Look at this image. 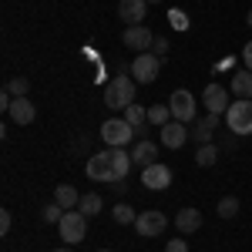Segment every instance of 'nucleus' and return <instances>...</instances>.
I'll return each mask as SVG.
<instances>
[{"label":"nucleus","instance_id":"4468645a","mask_svg":"<svg viewBox=\"0 0 252 252\" xmlns=\"http://www.w3.org/2000/svg\"><path fill=\"white\" fill-rule=\"evenodd\" d=\"M175 225H178V232H182V235L198 232V229H202V212H198V209H178Z\"/></svg>","mask_w":252,"mask_h":252},{"label":"nucleus","instance_id":"412c9836","mask_svg":"<svg viewBox=\"0 0 252 252\" xmlns=\"http://www.w3.org/2000/svg\"><path fill=\"white\" fill-rule=\"evenodd\" d=\"M111 215H115L118 225H135V222H138V212L128 205V202H118L115 209H111Z\"/></svg>","mask_w":252,"mask_h":252},{"label":"nucleus","instance_id":"f257e3e1","mask_svg":"<svg viewBox=\"0 0 252 252\" xmlns=\"http://www.w3.org/2000/svg\"><path fill=\"white\" fill-rule=\"evenodd\" d=\"M135 84L138 81L128 74V71H121L111 78V84L104 88V104L111 108V111H125L128 104H135Z\"/></svg>","mask_w":252,"mask_h":252},{"label":"nucleus","instance_id":"2f4dec72","mask_svg":"<svg viewBox=\"0 0 252 252\" xmlns=\"http://www.w3.org/2000/svg\"><path fill=\"white\" fill-rule=\"evenodd\" d=\"M242 64H246V71H252V40L242 47Z\"/></svg>","mask_w":252,"mask_h":252},{"label":"nucleus","instance_id":"6ab92c4d","mask_svg":"<svg viewBox=\"0 0 252 252\" xmlns=\"http://www.w3.org/2000/svg\"><path fill=\"white\" fill-rule=\"evenodd\" d=\"M232 94L235 97H252V71H235L232 74Z\"/></svg>","mask_w":252,"mask_h":252},{"label":"nucleus","instance_id":"b1692460","mask_svg":"<svg viewBox=\"0 0 252 252\" xmlns=\"http://www.w3.org/2000/svg\"><path fill=\"white\" fill-rule=\"evenodd\" d=\"M215 212L222 215V219H235V215H239V198H235V195H225V198H219Z\"/></svg>","mask_w":252,"mask_h":252},{"label":"nucleus","instance_id":"20e7f679","mask_svg":"<svg viewBox=\"0 0 252 252\" xmlns=\"http://www.w3.org/2000/svg\"><path fill=\"white\" fill-rule=\"evenodd\" d=\"M131 138H135V128H131L125 118H111V121L101 125V141H104L108 148H125Z\"/></svg>","mask_w":252,"mask_h":252},{"label":"nucleus","instance_id":"1a4fd4ad","mask_svg":"<svg viewBox=\"0 0 252 252\" xmlns=\"http://www.w3.org/2000/svg\"><path fill=\"white\" fill-rule=\"evenodd\" d=\"M121 40H125V47H131V51H138V54H145V51H152L155 34H152L145 24H131V27H125Z\"/></svg>","mask_w":252,"mask_h":252},{"label":"nucleus","instance_id":"72a5a7b5","mask_svg":"<svg viewBox=\"0 0 252 252\" xmlns=\"http://www.w3.org/2000/svg\"><path fill=\"white\" fill-rule=\"evenodd\" d=\"M54 252H71V249H67V246H64V249H54Z\"/></svg>","mask_w":252,"mask_h":252},{"label":"nucleus","instance_id":"f704fd0d","mask_svg":"<svg viewBox=\"0 0 252 252\" xmlns=\"http://www.w3.org/2000/svg\"><path fill=\"white\" fill-rule=\"evenodd\" d=\"M148 3H161V0H148Z\"/></svg>","mask_w":252,"mask_h":252},{"label":"nucleus","instance_id":"423d86ee","mask_svg":"<svg viewBox=\"0 0 252 252\" xmlns=\"http://www.w3.org/2000/svg\"><path fill=\"white\" fill-rule=\"evenodd\" d=\"M158 71H161V58L152 54V51H145V54H138L135 64H131V78L138 84H152L158 78Z\"/></svg>","mask_w":252,"mask_h":252},{"label":"nucleus","instance_id":"a878e982","mask_svg":"<svg viewBox=\"0 0 252 252\" xmlns=\"http://www.w3.org/2000/svg\"><path fill=\"white\" fill-rule=\"evenodd\" d=\"M64 212H67V209H61L58 202H51V205H44V212H40V215H44L47 225H58L61 219H64Z\"/></svg>","mask_w":252,"mask_h":252},{"label":"nucleus","instance_id":"aec40b11","mask_svg":"<svg viewBox=\"0 0 252 252\" xmlns=\"http://www.w3.org/2000/svg\"><path fill=\"white\" fill-rule=\"evenodd\" d=\"M168 121H175V118H172V108H168V104H152V108H148V125H155V128H165Z\"/></svg>","mask_w":252,"mask_h":252},{"label":"nucleus","instance_id":"cd10ccee","mask_svg":"<svg viewBox=\"0 0 252 252\" xmlns=\"http://www.w3.org/2000/svg\"><path fill=\"white\" fill-rule=\"evenodd\" d=\"M168 20H172L175 31H185V27H189V17H185L182 10H172V14H168Z\"/></svg>","mask_w":252,"mask_h":252},{"label":"nucleus","instance_id":"f03ea898","mask_svg":"<svg viewBox=\"0 0 252 252\" xmlns=\"http://www.w3.org/2000/svg\"><path fill=\"white\" fill-rule=\"evenodd\" d=\"M58 232H61V239H64V246H81V242L88 239V215L78 212V209L64 212V219L58 222Z\"/></svg>","mask_w":252,"mask_h":252},{"label":"nucleus","instance_id":"7ed1b4c3","mask_svg":"<svg viewBox=\"0 0 252 252\" xmlns=\"http://www.w3.org/2000/svg\"><path fill=\"white\" fill-rule=\"evenodd\" d=\"M225 125H229V131L232 135H252V101L249 97H235L232 104H229V111H225Z\"/></svg>","mask_w":252,"mask_h":252},{"label":"nucleus","instance_id":"c85d7f7f","mask_svg":"<svg viewBox=\"0 0 252 252\" xmlns=\"http://www.w3.org/2000/svg\"><path fill=\"white\" fill-rule=\"evenodd\" d=\"M152 54L165 58V54H168V40H165V37H155V44H152Z\"/></svg>","mask_w":252,"mask_h":252},{"label":"nucleus","instance_id":"bb28decb","mask_svg":"<svg viewBox=\"0 0 252 252\" xmlns=\"http://www.w3.org/2000/svg\"><path fill=\"white\" fill-rule=\"evenodd\" d=\"M7 91L14 97H27V91H31V81L27 78H10L7 81Z\"/></svg>","mask_w":252,"mask_h":252},{"label":"nucleus","instance_id":"f8f14e48","mask_svg":"<svg viewBox=\"0 0 252 252\" xmlns=\"http://www.w3.org/2000/svg\"><path fill=\"white\" fill-rule=\"evenodd\" d=\"M189 138H192V131H189L182 121H168V125L161 128V145H165V148H182Z\"/></svg>","mask_w":252,"mask_h":252},{"label":"nucleus","instance_id":"dca6fc26","mask_svg":"<svg viewBox=\"0 0 252 252\" xmlns=\"http://www.w3.org/2000/svg\"><path fill=\"white\" fill-rule=\"evenodd\" d=\"M10 121H17V125H31L34 118H37V108L27 101V97H14V104H10Z\"/></svg>","mask_w":252,"mask_h":252},{"label":"nucleus","instance_id":"c9c22d12","mask_svg":"<svg viewBox=\"0 0 252 252\" xmlns=\"http://www.w3.org/2000/svg\"><path fill=\"white\" fill-rule=\"evenodd\" d=\"M97 252H111V249H97Z\"/></svg>","mask_w":252,"mask_h":252},{"label":"nucleus","instance_id":"5701e85b","mask_svg":"<svg viewBox=\"0 0 252 252\" xmlns=\"http://www.w3.org/2000/svg\"><path fill=\"white\" fill-rule=\"evenodd\" d=\"M215 158H219V148H215L212 141H209V145H198V152H195V161H198L202 168H212Z\"/></svg>","mask_w":252,"mask_h":252},{"label":"nucleus","instance_id":"9d476101","mask_svg":"<svg viewBox=\"0 0 252 252\" xmlns=\"http://www.w3.org/2000/svg\"><path fill=\"white\" fill-rule=\"evenodd\" d=\"M141 182H145V189H152V192H165L168 185H172V168L168 165H148V168H141Z\"/></svg>","mask_w":252,"mask_h":252},{"label":"nucleus","instance_id":"f3484780","mask_svg":"<svg viewBox=\"0 0 252 252\" xmlns=\"http://www.w3.org/2000/svg\"><path fill=\"white\" fill-rule=\"evenodd\" d=\"M215 125H219V115H205V118H198V121H192V138L198 145H209Z\"/></svg>","mask_w":252,"mask_h":252},{"label":"nucleus","instance_id":"6e6552de","mask_svg":"<svg viewBox=\"0 0 252 252\" xmlns=\"http://www.w3.org/2000/svg\"><path fill=\"white\" fill-rule=\"evenodd\" d=\"M165 225H168V219L158 212V209H148V212H138L135 232L141 235V239H155V235L165 232Z\"/></svg>","mask_w":252,"mask_h":252},{"label":"nucleus","instance_id":"2eb2a0df","mask_svg":"<svg viewBox=\"0 0 252 252\" xmlns=\"http://www.w3.org/2000/svg\"><path fill=\"white\" fill-rule=\"evenodd\" d=\"M155 155H158V148H155V141H148V138H141L135 148H131V161H135L138 168L155 165Z\"/></svg>","mask_w":252,"mask_h":252},{"label":"nucleus","instance_id":"7c9ffc66","mask_svg":"<svg viewBox=\"0 0 252 252\" xmlns=\"http://www.w3.org/2000/svg\"><path fill=\"white\" fill-rule=\"evenodd\" d=\"M10 222H14V219H10V212L3 209V212H0V235H7V232H10Z\"/></svg>","mask_w":252,"mask_h":252},{"label":"nucleus","instance_id":"39448f33","mask_svg":"<svg viewBox=\"0 0 252 252\" xmlns=\"http://www.w3.org/2000/svg\"><path fill=\"white\" fill-rule=\"evenodd\" d=\"M84 172H88L91 182H111V185H115L118 175H115V161H111V148H104V152H97V155L88 158Z\"/></svg>","mask_w":252,"mask_h":252},{"label":"nucleus","instance_id":"9b49d317","mask_svg":"<svg viewBox=\"0 0 252 252\" xmlns=\"http://www.w3.org/2000/svg\"><path fill=\"white\" fill-rule=\"evenodd\" d=\"M202 101H205V108H209V115H219L225 118V111H229V91L222 88V84H205V91H202Z\"/></svg>","mask_w":252,"mask_h":252},{"label":"nucleus","instance_id":"c756f323","mask_svg":"<svg viewBox=\"0 0 252 252\" xmlns=\"http://www.w3.org/2000/svg\"><path fill=\"white\" fill-rule=\"evenodd\" d=\"M165 252H189V242H185V239H172V242L165 246Z\"/></svg>","mask_w":252,"mask_h":252},{"label":"nucleus","instance_id":"4be33fe9","mask_svg":"<svg viewBox=\"0 0 252 252\" xmlns=\"http://www.w3.org/2000/svg\"><path fill=\"white\" fill-rule=\"evenodd\" d=\"M101 209H104V205H101V195H81V202H78V212H84L88 215V219H91V215H101Z\"/></svg>","mask_w":252,"mask_h":252},{"label":"nucleus","instance_id":"ddd939ff","mask_svg":"<svg viewBox=\"0 0 252 252\" xmlns=\"http://www.w3.org/2000/svg\"><path fill=\"white\" fill-rule=\"evenodd\" d=\"M145 10H148V0H121L118 3V14H121V20H128V27L131 24H141L145 20Z\"/></svg>","mask_w":252,"mask_h":252},{"label":"nucleus","instance_id":"0eeeda50","mask_svg":"<svg viewBox=\"0 0 252 252\" xmlns=\"http://www.w3.org/2000/svg\"><path fill=\"white\" fill-rule=\"evenodd\" d=\"M168 108H172V118L175 121H182V125H192L195 121V97L192 91H172V97H168Z\"/></svg>","mask_w":252,"mask_h":252},{"label":"nucleus","instance_id":"a211bd4d","mask_svg":"<svg viewBox=\"0 0 252 252\" xmlns=\"http://www.w3.org/2000/svg\"><path fill=\"white\" fill-rule=\"evenodd\" d=\"M54 202H58L61 209H67V212H71V209H78L81 195H78L74 185H58V189H54Z\"/></svg>","mask_w":252,"mask_h":252},{"label":"nucleus","instance_id":"393cba45","mask_svg":"<svg viewBox=\"0 0 252 252\" xmlns=\"http://www.w3.org/2000/svg\"><path fill=\"white\" fill-rule=\"evenodd\" d=\"M125 121H128L131 128H141V125L148 121V111H145L141 104H128V108H125Z\"/></svg>","mask_w":252,"mask_h":252},{"label":"nucleus","instance_id":"473e14b6","mask_svg":"<svg viewBox=\"0 0 252 252\" xmlns=\"http://www.w3.org/2000/svg\"><path fill=\"white\" fill-rule=\"evenodd\" d=\"M246 24H249V27H252V10H249V14H246Z\"/></svg>","mask_w":252,"mask_h":252}]
</instances>
